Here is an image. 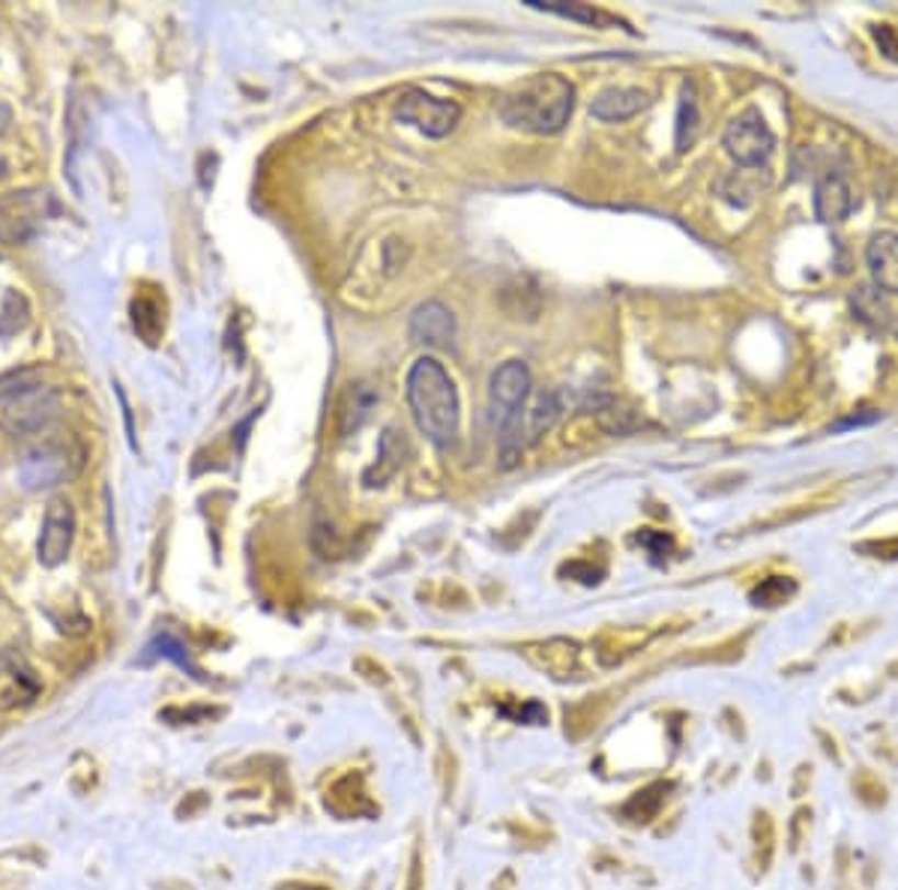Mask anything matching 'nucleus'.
I'll use <instances>...</instances> for the list:
<instances>
[{
  "mask_svg": "<svg viewBox=\"0 0 898 890\" xmlns=\"http://www.w3.org/2000/svg\"><path fill=\"white\" fill-rule=\"evenodd\" d=\"M575 88L558 73H539L518 88L506 90L497 102V114L506 126L534 135H554L570 123Z\"/></svg>",
  "mask_w": 898,
  "mask_h": 890,
  "instance_id": "obj_1",
  "label": "nucleus"
},
{
  "mask_svg": "<svg viewBox=\"0 0 898 890\" xmlns=\"http://www.w3.org/2000/svg\"><path fill=\"white\" fill-rule=\"evenodd\" d=\"M407 405L414 423L438 450H449L459 438V393L435 357H419L407 372Z\"/></svg>",
  "mask_w": 898,
  "mask_h": 890,
  "instance_id": "obj_2",
  "label": "nucleus"
},
{
  "mask_svg": "<svg viewBox=\"0 0 898 890\" xmlns=\"http://www.w3.org/2000/svg\"><path fill=\"white\" fill-rule=\"evenodd\" d=\"M530 396V369L521 360L504 363L492 375L489 390V411L497 429V447L504 468H513L527 447L525 438V402Z\"/></svg>",
  "mask_w": 898,
  "mask_h": 890,
  "instance_id": "obj_3",
  "label": "nucleus"
},
{
  "mask_svg": "<svg viewBox=\"0 0 898 890\" xmlns=\"http://www.w3.org/2000/svg\"><path fill=\"white\" fill-rule=\"evenodd\" d=\"M85 461V450L72 438H40L22 453L19 459V477L24 489H55V486L72 480Z\"/></svg>",
  "mask_w": 898,
  "mask_h": 890,
  "instance_id": "obj_4",
  "label": "nucleus"
},
{
  "mask_svg": "<svg viewBox=\"0 0 898 890\" xmlns=\"http://www.w3.org/2000/svg\"><path fill=\"white\" fill-rule=\"evenodd\" d=\"M60 414V393L52 387H36L15 396L3 405L0 426L12 438H40Z\"/></svg>",
  "mask_w": 898,
  "mask_h": 890,
  "instance_id": "obj_5",
  "label": "nucleus"
},
{
  "mask_svg": "<svg viewBox=\"0 0 898 890\" xmlns=\"http://www.w3.org/2000/svg\"><path fill=\"white\" fill-rule=\"evenodd\" d=\"M395 121L414 126L426 138H447L461 121V105L452 99H438L426 90H407L395 102Z\"/></svg>",
  "mask_w": 898,
  "mask_h": 890,
  "instance_id": "obj_6",
  "label": "nucleus"
},
{
  "mask_svg": "<svg viewBox=\"0 0 898 890\" xmlns=\"http://www.w3.org/2000/svg\"><path fill=\"white\" fill-rule=\"evenodd\" d=\"M725 154L731 156L740 168H761L776 151V135L761 118V111L749 109L745 114L728 123L722 135Z\"/></svg>",
  "mask_w": 898,
  "mask_h": 890,
  "instance_id": "obj_7",
  "label": "nucleus"
},
{
  "mask_svg": "<svg viewBox=\"0 0 898 890\" xmlns=\"http://www.w3.org/2000/svg\"><path fill=\"white\" fill-rule=\"evenodd\" d=\"M76 539V510L66 498H52L45 507L43 531H40V543H36V558L43 567H60L69 558Z\"/></svg>",
  "mask_w": 898,
  "mask_h": 890,
  "instance_id": "obj_8",
  "label": "nucleus"
},
{
  "mask_svg": "<svg viewBox=\"0 0 898 890\" xmlns=\"http://www.w3.org/2000/svg\"><path fill=\"white\" fill-rule=\"evenodd\" d=\"M43 690V683L31 669V663L19 650L0 648V711H15L31 704Z\"/></svg>",
  "mask_w": 898,
  "mask_h": 890,
  "instance_id": "obj_9",
  "label": "nucleus"
},
{
  "mask_svg": "<svg viewBox=\"0 0 898 890\" xmlns=\"http://www.w3.org/2000/svg\"><path fill=\"white\" fill-rule=\"evenodd\" d=\"M854 204V189H851V183H848V177L842 171H827L815 183V216L827 222V225L848 220Z\"/></svg>",
  "mask_w": 898,
  "mask_h": 890,
  "instance_id": "obj_10",
  "label": "nucleus"
},
{
  "mask_svg": "<svg viewBox=\"0 0 898 890\" xmlns=\"http://www.w3.org/2000/svg\"><path fill=\"white\" fill-rule=\"evenodd\" d=\"M650 102H653V97L641 88H608L593 99L591 114L596 121L620 123L650 109Z\"/></svg>",
  "mask_w": 898,
  "mask_h": 890,
  "instance_id": "obj_11",
  "label": "nucleus"
},
{
  "mask_svg": "<svg viewBox=\"0 0 898 890\" xmlns=\"http://www.w3.org/2000/svg\"><path fill=\"white\" fill-rule=\"evenodd\" d=\"M868 270L875 279V288L884 294H898V234L896 231H880L872 237L866 249Z\"/></svg>",
  "mask_w": 898,
  "mask_h": 890,
  "instance_id": "obj_12",
  "label": "nucleus"
},
{
  "mask_svg": "<svg viewBox=\"0 0 898 890\" xmlns=\"http://www.w3.org/2000/svg\"><path fill=\"white\" fill-rule=\"evenodd\" d=\"M456 336V319L444 303L428 300L411 315V340L423 345H447Z\"/></svg>",
  "mask_w": 898,
  "mask_h": 890,
  "instance_id": "obj_13",
  "label": "nucleus"
},
{
  "mask_svg": "<svg viewBox=\"0 0 898 890\" xmlns=\"http://www.w3.org/2000/svg\"><path fill=\"white\" fill-rule=\"evenodd\" d=\"M851 309H854L856 319L863 321V324H868L872 330H887L889 324H893V315H889L884 291L875 286L854 288V294H851Z\"/></svg>",
  "mask_w": 898,
  "mask_h": 890,
  "instance_id": "obj_14",
  "label": "nucleus"
},
{
  "mask_svg": "<svg viewBox=\"0 0 898 890\" xmlns=\"http://www.w3.org/2000/svg\"><path fill=\"white\" fill-rule=\"evenodd\" d=\"M534 10L551 12V15H560V19H572V22L581 24H593V27H614L617 19L614 15H605V12L593 10V7H584V3H560V0H527Z\"/></svg>",
  "mask_w": 898,
  "mask_h": 890,
  "instance_id": "obj_15",
  "label": "nucleus"
},
{
  "mask_svg": "<svg viewBox=\"0 0 898 890\" xmlns=\"http://www.w3.org/2000/svg\"><path fill=\"white\" fill-rule=\"evenodd\" d=\"M402 450H405V444L395 441V429H386L384 438H381V459L366 471V486H381L386 477H393L402 465Z\"/></svg>",
  "mask_w": 898,
  "mask_h": 890,
  "instance_id": "obj_16",
  "label": "nucleus"
},
{
  "mask_svg": "<svg viewBox=\"0 0 898 890\" xmlns=\"http://www.w3.org/2000/svg\"><path fill=\"white\" fill-rule=\"evenodd\" d=\"M757 168H740L734 175H728L719 180V192H722L725 201H731L737 208H749L757 196V180L755 175Z\"/></svg>",
  "mask_w": 898,
  "mask_h": 890,
  "instance_id": "obj_17",
  "label": "nucleus"
},
{
  "mask_svg": "<svg viewBox=\"0 0 898 890\" xmlns=\"http://www.w3.org/2000/svg\"><path fill=\"white\" fill-rule=\"evenodd\" d=\"M669 782H653L650 789L638 791L632 801L626 803L624 806V815L629 819V822H650L653 815L659 813V806L665 803V794H669Z\"/></svg>",
  "mask_w": 898,
  "mask_h": 890,
  "instance_id": "obj_18",
  "label": "nucleus"
},
{
  "mask_svg": "<svg viewBox=\"0 0 898 890\" xmlns=\"http://www.w3.org/2000/svg\"><path fill=\"white\" fill-rule=\"evenodd\" d=\"M36 387H43V372L40 369H33V366L12 369V372L0 375V402L7 405L10 399L27 393V390H36Z\"/></svg>",
  "mask_w": 898,
  "mask_h": 890,
  "instance_id": "obj_19",
  "label": "nucleus"
},
{
  "mask_svg": "<svg viewBox=\"0 0 898 890\" xmlns=\"http://www.w3.org/2000/svg\"><path fill=\"white\" fill-rule=\"evenodd\" d=\"M695 130H698V102H695V93L686 85L683 88V97H680V114H677V151H686L689 142L695 138Z\"/></svg>",
  "mask_w": 898,
  "mask_h": 890,
  "instance_id": "obj_20",
  "label": "nucleus"
},
{
  "mask_svg": "<svg viewBox=\"0 0 898 890\" xmlns=\"http://www.w3.org/2000/svg\"><path fill=\"white\" fill-rule=\"evenodd\" d=\"M794 591H797V585L794 582H785V579H767V582L757 585L755 591H752V603L778 605V603H785Z\"/></svg>",
  "mask_w": 898,
  "mask_h": 890,
  "instance_id": "obj_21",
  "label": "nucleus"
},
{
  "mask_svg": "<svg viewBox=\"0 0 898 890\" xmlns=\"http://www.w3.org/2000/svg\"><path fill=\"white\" fill-rule=\"evenodd\" d=\"M638 543H641V546H647V549H650V555H669L671 552V546H674V543H671V537H665V534H653V531H644V534H638Z\"/></svg>",
  "mask_w": 898,
  "mask_h": 890,
  "instance_id": "obj_22",
  "label": "nucleus"
},
{
  "mask_svg": "<svg viewBox=\"0 0 898 890\" xmlns=\"http://www.w3.org/2000/svg\"><path fill=\"white\" fill-rule=\"evenodd\" d=\"M875 40H877V45H880V52H884V55L893 57V60H898L896 33L889 31V27H875Z\"/></svg>",
  "mask_w": 898,
  "mask_h": 890,
  "instance_id": "obj_23",
  "label": "nucleus"
},
{
  "mask_svg": "<svg viewBox=\"0 0 898 890\" xmlns=\"http://www.w3.org/2000/svg\"><path fill=\"white\" fill-rule=\"evenodd\" d=\"M159 648H162V650H159L162 657H171V659H177L180 666H189L187 654H183V648L177 645L175 638H159Z\"/></svg>",
  "mask_w": 898,
  "mask_h": 890,
  "instance_id": "obj_24",
  "label": "nucleus"
},
{
  "mask_svg": "<svg viewBox=\"0 0 898 890\" xmlns=\"http://www.w3.org/2000/svg\"><path fill=\"white\" fill-rule=\"evenodd\" d=\"M877 418H880V414H866V418H860V414H854V418L842 420V423L835 426V432H839V429H851V426H868V423H875Z\"/></svg>",
  "mask_w": 898,
  "mask_h": 890,
  "instance_id": "obj_25",
  "label": "nucleus"
},
{
  "mask_svg": "<svg viewBox=\"0 0 898 890\" xmlns=\"http://www.w3.org/2000/svg\"><path fill=\"white\" fill-rule=\"evenodd\" d=\"M10 123H12V109L7 105V102H3V99H0V132L7 130Z\"/></svg>",
  "mask_w": 898,
  "mask_h": 890,
  "instance_id": "obj_26",
  "label": "nucleus"
},
{
  "mask_svg": "<svg viewBox=\"0 0 898 890\" xmlns=\"http://www.w3.org/2000/svg\"><path fill=\"white\" fill-rule=\"evenodd\" d=\"M7 171H10V165H7V159H3V156H0V180H3V177H7Z\"/></svg>",
  "mask_w": 898,
  "mask_h": 890,
  "instance_id": "obj_27",
  "label": "nucleus"
},
{
  "mask_svg": "<svg viewBox=\"0 0 898 890\" xmlns=\"http://www.w3.org/2000/svg\"><path fill=\"white\" fill-rule=\"evenodd\" d=\"M896 333H898V324H896Z\"/></svg>",
  "mask_w": 898,
  "mask_h": 890,
  "instance_id": "obj_28",
  "label": "nucleus"
}]
</instances>
